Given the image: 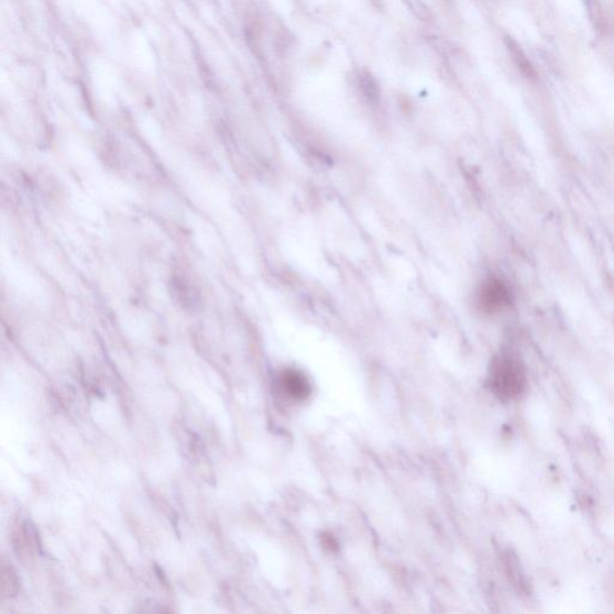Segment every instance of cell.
I'll return each instance as SVG.
<instances>
[{"instance_id": "cell-1", "label": "cell", "mask_w": 614, "mask_h": 614, "mask_svg": "<svg viewBox=\"0 0 614 614\" xmlns=\"http://www.w3.org/2000/svg\"><path fill=\"white\" fill-rule=\"evenodd\" d=\"M490 388L502 402H512L526 391L527 373L520 360L511 354L503 353L495 359L490 368Z\"/></svg>"}, {"instance_id": "cell-2", "label": "cell", "mask_w": 614, "mask_h": 614, "mask_svg": "<svg viewBox=\"0 0 614 614\" xmlns=\"http://www.w3.org/2000/svg\"><path fill=\"white\" fill-rule=\"evenodd\" d=\"M512 303V292L498 277H489L478 292V306L484 314L493 315Z\"/></svg>"}, {"instance_id": "cell-3", "label": "cell", "mask_w": 614, "mask_h": 614, "mask_svg": "<svg viewBox=\"0 0 614 614\" xmlns=\"http://www.w3.org/2000/svg\"><path fill=\"white\" fill-rule=\"evenodd\" d=\"M279 386L286 396L296 402H304L313 393V386L303 372L295 369L285 370L279 376Z\"/></svg>"}, {"instance_id": "cell-4", "label": "cell", "mask_w": 614, "mask_h": 614, "mask_svg": "<svg viewBox=\"0 0 614 614\" xmlns=\"http://www.w3.org/2000/svg\"><path fill=\"white\" fill-rule=\"evenodd\" d=\"M322 545L325 546V549L330 551V552H336L339 550V542L336 538H333L331 536V534L326 533L322 536Z\"/></svg>"}]
</instances>
